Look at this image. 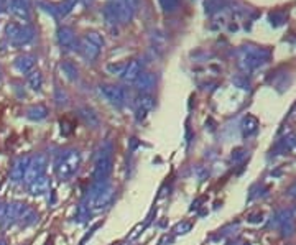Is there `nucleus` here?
I'll use <instances>...</instances> for the list:
<instances>
[{"label":"nucleus","mask_w":296,"mask_h":245,"mask_svg":"<svg viewBox=\"0 0 296 245\" xmlns=\"http://www.w3.org/2000/svg\"><path fill=\"white\" fill-rule=\"evenodd\" d=\"M81 166V153L78 150H64L56 157L55 175L59 181H69Z\"/></svg>","instance_id":"nucleus-1"},{"label":"nucleus","mask_w":296,"mask_h":245,"mask_svg":"<svg viewBox=\"0 0 296 245\" xmlns=\"http://www.w3.org/2000/svg\"><path fill=\"white\" fill-rule=\"evenodd\" d=\"M114 201V188L109 181H94L87 196V206L91 211H102L112 204Z\"/></svg>","instance_id":"nucleus-2"},{"label":"nucleus","mask_w":296,"mask_h":245,"mask_svg":"<svg viewBox=\"0 0 296 245\" xmlns=\"http://www.w3.org/2000/svg\"><path fill=\"white\" fill-rule=\"evenodd\" d=\"M114 160H112V145L107 142L101 146V150L95 155V163L92 169L94 181H107L110 173H112Z\"/></svg>","instance_id":"nucleus-3"},{"label":"nucleus","mask_w":296,"mask_h":245,"mask_svg":"<svg viewBox=\"0 0 296 245\" xmlns=\"http://www.w3.org/2000/svg\"><path fill=\"white\" fill-rule=\"evenodd\" d=\"M132 10L130 7L125 4V0H109V4L104 10V17H106L107 23H129L132 20Z\"/></svg>","instance_id":"nucleus-4"},{"label":"nucleus","mask_w":296,"mask_h":245,"mask_svg":"<svg viewBox=\"0 0 296 245\" xmlns=\"http://www.w3.org/2000/svg\"><path fill=\"white\" fill-rule=\"evenodd\" d=\"M46 166H48V158L44 153H36L35 157H32L28 160V166H27V172H25V176H23V183L28 184L35 181L36 178H40L44 175L46 172Z\"/></svg>","instance_id":"nucleus-5"},{"label":"nucleus","mask_w":296,"mask_h":245,"mask_svg":"<svg viewBox=\"0 0 296 245\" xmlns=\"http://www.w3.org/2000/svg\"><path fill=\"white\" fill-rule=\"evenodd\" d=\"M5 36L12 44H15V46H21V44H27L28 41H32L33 32L25 25L9 23L5 27Z\"/></svg>","instance_id":"nucleus-6"},{"label":"nucleus","mask_w":296,"mask_h":245,"mask_svg":"<svg viewBox=\"0 0 296 245\" xmlns=\"http://www.w3.org/2000/svg\"><path fill=\"white\" fill-rule=\"evenodd\" d=\"M102 46H104V38L99 33H87L84 38L79 41V48L89 61H92V59L99 56Z\"/></svg>","instance_id":"nucleus-7"},{"label":"nucleus","mask_w":296,"mask_h":245,"mask_svg":"<svg viewBox=\"0 0 296 245\" xmlns=\"http://www.w3.org/2000/svg\"><path fill=\"white\" fill-rule=\"evenodd\" d=\"M28 211V206L25 203L21 201H13L10 204H7L5 207V214L2 217V222L5 227H10L13 224H17V222H20V219L23 217V214Z\"/></svg>","instance_id":"nucleus-8"},{"label":"nucleus","mask_w":296,"mask_h":245,"mask_svg":"<svg viewBox=\"0 0 296 245\" xmlns=\"http://www.w3.org/2000/svg\"><path fill=\"white\" fill-rule=\"evenodd\" d=\"M101 92L102 95L106 97L112 106H117L120 107L125 104V99H127V95H125V91L122 87L118 86H114V84H102L101 86Z\"/></svg>","instance_id":"nucleus-9"},{"label":"nucleus","mask_w":296,"mask_h":245,"mask_svg":"<svg viewBox=\"0 0 296 245\" xmlns=\"http://www.w3.org/2000/svg\"><path fill=\"white\" fill-rule=\"evenodd\" d=\"M9 10L15 18L21 21L30 20V4L28 0H10L9 2Z\"/></svg>","instance_id":"nucleus-10"},{"label":"nucleus","mask_w":296,"mask_h":245,"mask_svg":"<svg viewBox=\"0 0 296 245\" xmlns=\"http://www.w3.org/2000/svg\"><path fill=\"white\" fill-rule=\"evenodd\" d=\"M155 106V101L152 95L148 94H142L137 97V102H135V112H137V118L138 120H143L145 115L150 112Z\"/></svg>","instance_id":"nucleus-11"},{"label":"nucleus","mask_w":296,"mask_h":245,"mask_svg":"<svg viewBox=\"0 0 296 245\" xmlns=\"http://www.w3.org/2000/svg\"><path fill=\"white\" fill-rule=\"evenodd\" d=\"M142 69H143L142 61H140V59H132V61L127 63V66H125V71L120 78L125 81V83H135L140 74H142Z\"/></svg>","instance_id":"nucleus-12"},{"label":"nucleus","mask_w":296,"mask_h":245,"mask_svg":"<svg viewBox=\"0 0 296 245\" xmlns=\"http://www.w3.org/2000/svg\"><path fill=\"white\" fill-rule=\"evenodd\" d=\"M28 192L32 196H43V194H46V192L50 191L51 188V181H50V178L48 176H40V178H36L35 181H32L28 184Z\"/></svg>","instance_id":"nucleus-13"},{"label":"nucleus","mask_w":296,"mask_h":245,"mask_svg":"<svg viewBox=\"0 0 296 245\" xmlns=\"http://www.w3.org/2000/svg\"><path fill=\"white\" fill-rule=\"evenodd\" d=\"M28 157H18L15 158L13 165L10 168V178L13 183H20L23 181V176H25V172H27V166H28Z\"/></svg>","instance_id":"nucleus-14"},{"label":"nucleus","mask_w":296,"mask_h":245,"mask_svg":"<svg viewBox=\"0 0 296 245\" xmlns=\"http://www.w3.org/2000/svg\"><path fill=\"white\" fill-rule=\"evenodd\" d=\"M58 41L66 50H76L79 46L76 36H74V33L71 32L69 28H59V32H58Z\"/></svg>","instance_id":"nucleus-15"},{"label":"nucleus","mask_w":296,"mask_h":245,"mask_svg":"<svg viewBox=\"0 0 296 245\" xmlns=\"http://www.w3.org/2000/svg\"><path fill=\"white\" fill-rule=\"evenodd\" d=\"M135 83H137L140 91H142L143 94H146L148 91H150V89L155 87V76H153L152 72H142Z\"/></svg>","instance_id":"nucleus-16"},{"label":"nucleus","mask_w":296,"mask_h":245,"mask_svg":"<svg viewBox=\"0 0 296 245\" xmlns=\"http://www.w3.org/2000/svg\"><path fill=\"white\" fill-rule=\"evenodd\" d=\"M35 66V58L30 56V55H23V56H18L15 59V68H17L20 72H30L33 69Z\"/></svg>","instance_id":"nucleus-17"},{"label":"nucleus","mask_w":296,"mask_h":245,"mask_svg":"<svg viewBox=\"0 0 296 245\" xmlns=\"http://www.w3.org/2000/svg\"><path fill=\"white\" fill-rule=\"evenodd\" d=\"M79 115L89 125V127H97V125H99V117H97V114H95L92 109L83 107V109L79 110Z\"/></svg>","instance_id":"nucleus-18"},{"label":"nucleus","mask_w":296,"mask_h":245,"mask_svg":"<svg viewBox=\"0 0 296 245\" xmlns=\"http://www.w3.org/2000/svg\"><path fill=\"white\" fill-rule=\"evenodd\" d=\"M48 115V110L44 106H33L27 110V117L30 120H43Z\"/></svg>","instance_id":"nucleus-19"},{"label":"nucleus","mask_w":296,"mask_h":245,"mask_svg":"<svg viewBox=\"0 0 296 245\" xmlns=\"http://www.w3.org/2000/svg\"><path fill=\"white\" fill-rule=\"evenodd\" d=\"M89 216H91V207H89L86 203H81L76 209V216H74V220L78 222V224H84L87 222Z\"/></svg>","instance_id":"nucleus-20"},{"label":"nucleus","mask_w":296,"mask_h":245,"mask_svg":"<svg viewBox=\"0 0 296 245\" xmlns=\"http://www.w3.org/2000/svg\"><path fill=\"white\" fill-rule=\"evenodd\" d=\"M27 79H28L30 87H32L33 91H40L41 84H43V78H41V72L40 71H30Z\"/></svg>","instance_id":"nucleus-21"},{"label":"nucleus","mask_w":296,"mask_h":245,"mask_svg":"<svg viewBox=\"0 0 296 245\" xmlns=\"http://www.w3.org/2000/svg\"><path fill=\"white\" fill-rule=\"evenodd\" d=\"M36 222H38V214H36L33 209H30V207H28V211L23 214V217L20 219L18 224H20V226H23V227H28V226L36 224Z\"/></svg>","instance_id":"nucleus-22"},{"label":"nucleus","mask_w":296,"mask_h":245,"mask_svg":"<svg viewBox=\"0 0 296 245\" xmlns=\"http://www.w3.org/2000/svg\"><path fill=\"white\" fill-rule=\"evenodd\" d=\"M191 229H192V222H189V220H181L180 224L175 226L173 234L175 235H184V234L191 232Z\"/></svg>","instance_id":"nucleus-23"},{"label":"nucleus","mask_w":296,"mask_h":245,"mask_svg":"<svg viewBox=\"0 0 296 245\" xmlns=\"http://www.w3.org/2000/svg\"><path fill=\"white\" fill-rule=\"evenodd\" d=\"M125 66H127V63H109L106 66V69L107 72L114 74V76H122L125 71Z\"/></svg>","instance_id":"nucleus-24"},{"label":"nucleus","mask_w":296,"mask_h":245,"mask_svg":"<svg viewBox=\"0 0 296 245\" xmlns=\"http://www.w3.org/2000/svg\"><path fill=\"white\" fill-rule=\"evenodd\" d=\"M258 127V122H257V118L254 117H247L245 118V122H243V133L245 135H252Z\"/></svg>","instance_id":"nucleus-25"},{"label":"nucleus","mask_w":296,"mask_h":245,"mask_svg":"<svg viewBox=\"0 0 296 245\" xmlns=\"http://www.w3.org/2000/svg\"><path fill=\"white\" fill-rule=\"evenodd\" d=\"M61 69H63V72H64L69 79H76V78H78V69H76V66H74L72 63H69V61L63 63V64H61Z\"/></svg>","instance_id":"nucleus-26"},{"label":"nucleus","mask_w":296,"mask_h":245,"mask_svg":"<svg viewBox=\"0 0 296 245\" xmlns=\"http://www.w3.org/2000/svg\"><path fill=\"white\" fill-rule=\"evenodd\" d=\"M76 2H78V0H64V2H63V4L59 5L58 9H56V10H58V13L66 15L68 12H71V10H72V7L76 5Z\"/></svg>","instance_id":"nucleus-27"},{"label":"nucleus","mask_w":296,"mask_h":245,"mask_svg":"<svg viewBox=\"0 0 296 245\" xmlns=\"http://www.w3.org/2000/svg\"><path fill=\"white\" fill-rule=\"evenodd\" d=\"M158 2H160L161 9L165 10V12H171V10L176 9V5H178L180 0H158Z\"/></svg>","instance_id":"nucleus-28"},{"label":"nucleus","mask_w":296,"mask_h":245,"mask_svg":"<svg viewBox=\"0 0 296 245\" xmlns=\"http://www.w3.org/2000/svg\"><path fill=\"white\" fill-rule=\"evenodd\" d=\"M125 4L130 7L132 12H135L138 9V0H125Z\"/></svg>","instance_id":"nucleus-29"},{"label":"nucleus","mask_w":296,"mask_h":245,"mask_svg":"<svg viewBox=\"0 0 296 245\" xmlns=\"http://www.w3.org/2000/svg\"><path fill=\"white\" fill-rule=\"evenodd\" d=\"M5 207H7V204H4V203H0V220H2V217H4V214H5Z\"/></svg>","instance_id":"nucleus-30"},{"label":"nucleus","mask_w":296,"mask_h":245,"mask_svg":"<svg viewBox=\"0 0 296 245\" xmlns=\"http://www.w3.org/2000/svg\"><path fill=\"white\" fill-rule=\"evenodd\" d=\"M288 196H296V184H293V186L288 189Z\"/></svg>","instance_id":"nucleus-31"},{"label":"nucleus","mask_w":296,"mask_h":245,"mask_svg":"<svg viewBox=\"0 0 296 245\" xmlns=\"http://www.w3.org/2000/svg\"><path fill=\"white\" fill-rule=\"evenodd\" d=\"M0 245H9V242H7V239H4V237H0Z\"/></svg>","instance_id":"nucleus-32"},{"label":"nucleus","mask_w":296,"mask_h":245,"mask_svg":"<svg viewBox=\"0 0 296 245\" xmlns=\"http://www.w3.org/2000/svg\"><path fill=\"white\" fill-rule=\"evenodd\" d=\"M86 2H91V0H86Z\"/></svg>","instance_id":"nucleus-33"}]
</instances>
